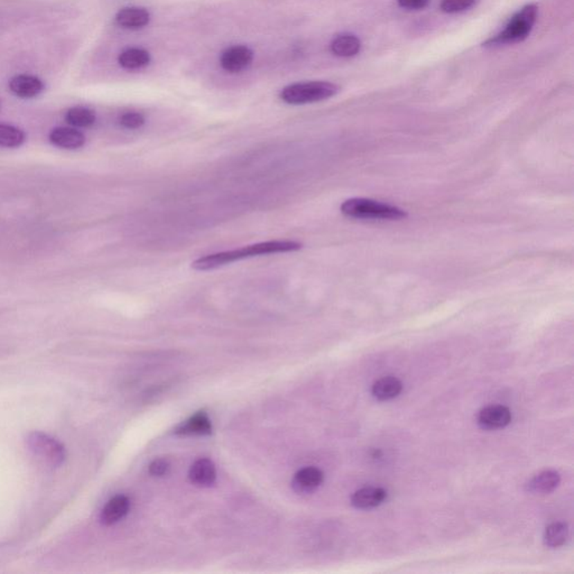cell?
Returning <instances> with one entry per match:
<instances>
[{
    "label": "cell",
    "instance_id": "1",
    "mask_svg": "<svg viewBox=\"0 0 574 574\" xmlns=\"http://www.w3.org/2000/svg\"><path fill=\"white\" fill-rule=\"evenodd\" d=\"M303 244L296 240H269L258 242L244 247L237 248L233 251H220L210 253L197 258L192 262V268L195 271H206L217 269L222 266L229 265L238 260L251 258V257L266 256L274 253H292L301 251Z\"/></svg>",
    "mask_w": 574,
    "mask_h": 574
},
{
    "label": "cell",
    "instance_id": "2",
    "mask_svg": "<svg viewBox=\"0 0 574 574\" xmlns=\"http://www.w3.org/2000/svg\"><path fill=\"white\" fill-rule=\"evenodd\" d=\"M340 210L346 217L362 220L398 221L406 219L409 215L405 210L398 206L366 197L348 199L341 204Z\"/></svg>",
    "mask_w": 574,
    "mask_h": 574
},
{
    "label": "cell",
    "instance_id": "3",
    "mask_svg": "<svg viewBox=\"0 0 574 574\" xmlns=\"http://www.w3.org/2000/svg\"><path fill=\"white\" fill-rule=\"evenodd\" d=\"M339 88L336 84L325 81H312V82L294 83L286 87L280 92V99L284 102L294 106L307 105V103L319 102L327 100L338 93Z\"/></svg>",
    "mask_w": 574,
    "mask_h": 574
},
{
    "label": "cell",
    "instance_id": "4",
    "mask_svg": "<svg viewBox=\"0 0 574 574\" xmlns=\"http://www.w3.org/2000/svg\"><path fill=\"white\" fill-rule=\"evenodd\" d=\"M537 16V7L535 5H528L519 10L507 24L506 28L495 36L494 39H489L486 45H501L517 43L526 39L530 34L536 21Z\"/></svg>",
    "mask_w": 574,
    "mask_h": 574
},
{
    "label": "cell",
    "instance_id": "5",
    "mask_svg": "<svg viewBox=\"0 0 574 574\" xmlns=\"http://www.w3.org/2000/svg\"><path fill=\"white\" fill-rule=\"evenodd\" d=\"M27 447L37 459L51 467H60L64 463L66 452L64 445L48 434L32 432L26 439Z\"/></svg>",
    "mask_w": 574,
    "mask_h": 574
},
{
    "label": "cell",
    "instance_id": "6",
    "mask_svg": "<svg viewBox=\"0 0 574 574\" xmlns=\"http://www.w3.org/2000/svg\"><path fill=\"white\" fill-rule=\"evenodd\" d=\"M478 424L483 430H499L512 422V412L503 405H489L478 414Z\"/></svg>",
    "mask_w": 574,
    "mask_h": 574
},
{
    "label": "cell",
    "instance_id": "7",
    "mask_svg": "<svg viewBox=\"0 0 574 574\" xmlns=\"http://www.w3.org/2000/svg\"><path fill=\"white\" fill-rule=\"evenodd\" d=\"M50 142L56 147L64 150H78L86 143V137L79 130L68 127L54 128L48 136Z\"/></svg>",
    "mask_w": 574,
    "mask_h": 574
},
{
    "label": "cell",
    "instance_id": "8",
    "mask_svg": "<svg viewBox=\"0 0 574 574\" xmlns=\"http://www.w3.org/2000/svg\"><path fill=\"white\" fill-rule=\"evenodd\" d=\"M561 481V476L555 470H544L534 476L525 485V490L533 495H545L550 494L557 488Z\"/></svg>",
    "mask_w": 574,
    "mask_h": 574
},
{
    "label": "cell",
    "instance_id": "9",
    "mask_svg": "<svg viewBox=\"0 0 574 574\" xmlns=\"http://www.w3.org/2000/svg\"><path fill=\"white\" fill-rule=\"evenodd\" d=\"M253 61V52L246 46H233L221 55V65L229 72H238L247 68Z\"/></svg>",
    "mask_w": 574,
    "mask_h": 574
},
{
    "label": "cell",
    "instance_id": "10",
    "mask_svg": "<svg viewBox=\"0 0 574 574\" xmlns=\"http://www.w3.org/2000/svg\"><path fill=\"white\" fill-rule=\"evenodd\" d=\"M387 492L382 487H364L351 497V505L358 510H370L385 501Z\"/></svg>",
    "mask_w": 574,
    "mask_h": 574
},
{
    "label": "cell",
    "instance_id": "11",
    "mask_svg": "<svg viewBox=\"0 0 574 574\" xmlns=\"http://www.w3.org/2000/svg\"><path fill=\"white\" fill-rule=\"evenodd\" d=\"M9 89L17 97L34 98L43 91L44 84L39 78L19 74L9 81Z\"/></svg>",
    "mask_w": 574,
    "mask_h": 574
},
{
    "label": "cell",
    "instance_id": "12",
    "mask_svg": "<svg viewBox=\"0 0 574 574\" xmlns=\"http://www.w3.org/2000/svg\"><path fill=\"white\" fill-rule=\"evenodd\" d=\"M323 472L314 467L301 469L293 479V488L300 494H310L318 489L323 483Z\"/></svg>",
    "mask_w": 574,
    "mask_h": 574
},
{
    "label": "cell",
    "instance_id": "13",
    "mask_svg": "<svg viewBox=\"0 0 574 574\" xmlns=\"http://www.w3.org/2000/svg\"><path fill=\"white\" fill-rule=\"evenodd\" d=\"M129 506V499L126 496H115L103 507L100 515L101 523L107 526L118 523L128 514Z\"/></svg>",
    "mask_w": 574,
    "mask_h": 574
},
{
    "label": "cell",
    "instance_id": "14",
    "mask_svg": "<svg viewBox=\"0 0 574 574\" xmlns=\"http://www.w3.org/2000/svg\"><path fill=\"white\" fill-rule=\"evenodd\" d=\"M403 391V383L395 376H386L375 382L371 393L378 401H391Z\"/></svg>",
    "mask_w": 574,
    "mask_h": 574
},
{
    "label": "cell",
    "instance_id": "15",
    "mask_svg": "<svg viewBox=\"0 0 574 574\" xmlns=\"http://www.w3.org/2000/svg\"><path fill=\"white\" fill-rule=\"evenodd\" d=\"M215 468L213 461L208 459L197 460L190 469L189 477L195 486L209 487L215 483Z\"/></svg>",
    "mask_w": 574,
    "mask_h": 574
},
{
    "label": "cell",
    "instance_id": "16",
    "mask_svg": "<svg viewBox=\"0 0 574 574\" xmlns=\"http://www.w3.org/2000/svg\"><path fill=\"white\" fill-rule=\"evenodd\" d=\"M150 12L139 7H127L121 9L116 16V21L120 26L126 28H141L148 24Z\"/></svg>",
    "mask_w": 574,
    "mask_h": 574
},
{
    "label": "cell",
    "instance_id": "17",
    "mask_svg": "<svg viewBox=\"0 0 574 574\" xmlns=\"http://www.w3.org/2000/svg\"><path fill=\"white\" fill-rule=\"evenodd\" d=\"M213 430L211 422L206 413L200 412L177 427L175 432L182 436H206Z\"/></svg>",
    "mask_w": 574,
    "mask_h": 574
},
{
    "label": "cell",
    "instance_id": "18",
    "mask_svg": "<svg viewBox=\"0 0 574 574\" xmlns=\"http://www.w3.org/2000/svg\"><path fill=\"white\" fill-rule=\"evenodd\" d=\"M360 48H361V43L359 39L350 34L338 36L333 39L332 44H331V51L333 53L342 57L356 55L359 53Z\"/></svg>",
    "mask_w": 574,
    "mask_h": 574
},
{
    "label": "cell",
    "instance_id": "19",
    "mask_svg": "<svg viewBox=\"0 0 574 574\" xmlns=\"http://www.w3.org/2000/svg\"><path fill=\"white\" fill-rule=\"evenodd\" d=\"M568 539V526L564 521H555L545 530L544 544L550 548H557L566 544Z\"/></svg>",
    "mask_w": 574,
    "mask_h": 574
},
{
    "label": "cell",
    "instance_id": "20",
    "mask_svg": "<svg viewBox=\"0 0 574 574\" xmlns=\"http://www.w3.org/2000/svg\"><path fill=\"white\" fill-rule=\"evenodd\" d=\"M150 56L148 52L142 48H129L119 55V64L128 70L143 68L150 63Z\"/></svg>",
    "mask_w": 574,
    "mask_h": 574
},
{
    "label": "cell",
    "instance_id": "21",
    "mask_svg": "<svg viewBox=\"0 0 574 574\" xmlns=\"http://www.w3.org/2000/svg\"><path fill=\"white\" fill-rule=\"evenodd\" d=\"M26 135L23 130L10 125L0 124V146L16 148L24 144Z\"/></svg>",
    "mask_w": 574,
    "mask_h": 574
},
{
    "label": "cell",
    "instance_id": "22",
    "mask_svg": "<svg viewBox=\"0 0 574 574\" xmlns=\"http://www.w3.org/2000/svg\"><path fill=\"white\" fill-rule=\"evenodd\" d=\"M65 120L72 126L84 128V127H90L95 124L96 114L84 107H74L66 112Z\"/></svg>",
    "mask_w": 574,
    "mask_h": 574
},
{
    "label": "cell",
    "instance_id": "23",
    "mask_svg": "<svg viewBox=\"0 0 574 574\" xmlns=\"http://www.w3.org/2000/svg\"><path fill=\"white\" fill-rule=\"evenodd\" d=\"M474 3H476V0H443L441 9L442 12L456 14V12H465L467 9L472 8Z\"/></svg>",
    "mask_w": 574,
    "mask_h": 574
},
{
    "label": "cell",
    "instance_id": "24",
    "mask_svg": "<svg viewBox=\"0 0 574 574\" xmlns=\"http://www.w3.org/2000/svg\"><path fill=\"white\" fill-rule=\"evenodd\" d=\"M120 124L127 129H137L145 124L144 116L138 112H127L121 116Z\"/></svg>",
    "mask_w": 574,
    "mask_h": 574
},
{
    "label": "cell",
    "instance_id": "25",
    "mask_svg": "<svg viewBox=\"0 0 574 574\" xmlns=\"http://www.w3.org/2000/svg\"><path fill=\"white\" fill-rule=\"evenodd\" d=\"M168 469H170V463H168V460L165 459H156L154 460L153 463H150V474H153V476H164V474H168Z\"/></svg>",
    "mask_w": 574,
    "mask_h": 574
},
{
    "label": "cell",
    "instance_id": "26",
    "mask_svg": "<svg viewBox=\"0 0 574 574\" xmlns=\"http://www.w3.org/2000/svg\"><path fill=\"white\" fill-rule=\"evenodd\" d=\"M397 1L402 8L409 9V10L424 8L427 3H430V0H397Z\"/></svg>",
    "mask_w": 574,
    "mask_h": 574
}]
</instances>
